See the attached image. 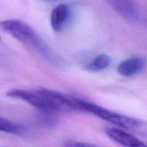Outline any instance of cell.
Instances as JSON below:
<instances>
[{"label": "cell", "mask_w": 147, "mask_h": 147, "mask_svg": "<svg viewBox=\"0 0 147 147\" xmlns=\"http://www.w3.org/2000/svg\"><path fill=\"white\" fill-rule=\"evenodd\" d=\"M110 7L129 22H136L139 19V11L134 2L125 0H112L108 1Z\"/></svg>", "instance_id": "5"}, {"label": "cell", "mask_w": 147, "mask_h": 147, "mask_svg": "<svg viewBox=\"0 0 147 147\" xmlns=\"http://www.w3.org/2000/svg\"><path fill=\"white\" fill-rule=\"evenodd\" d=\"M79 105L80 112L92 113L102 120L106 121L123 129V130L125 129L132 133L147 137V122L146 121L112 111L82 98H80Z\"/></svg>", "instance_id": "2"}, {"label": "cell", "mask_w": 147, "mask_h": 147, "mask_svg": "<svg viewBox=\"0 0 147 147\" xmlns=\"http://www.w3.org/2000/svg\"><path fill=\"white\" fill-rule=\"evenodd\" d=\"M0 131L14 135H22L24 133V129L11 121L0 117Z\"/></svg>", "instance_id": "9"}, {"label": "cell", "mask_w": 147, "mask_h": 147, "mask_svg": "<svg viewBox=\"0 0 147 147\" xmlns=\"http://www.w3.org/2000/svg\"><path fill=\"white\" fill-rule=\"evenodd\" d=\"M146 61L142 57H133L121 62L117 67V71L121 76L131 77L142 71Z\"/></svg>", "instance_id": "7"}, {"label": "cell", "mask_w": 147, "mask_h": 147, "mask_svg": "<svg viewBox=\"0 0 147 147\" xmlns=\"http://www.w3.org/2000/svg\"><path fill=\"white\" fill-rule=\"evenodd\" d=\"M65 147H100L93 144L85 143V142H77V141H70L65 144Z\"/></svg>", "instance_id": "10"}, {"label": "cell", "mask_w": 147, "mask_h": 147, "mask_svg": "<svg viewBox=\"0 0 147 147\" xmlns=\"http://www.w3.org/2000/svg\"><path fill=\"white\" fill-rule=\"evenodd\" d=\"M105 133L109 139L123 147H147L146 144L121 129L107 127L105 129Z\"/></svg>", "instance_id": "4"}, {"label": "cell", "mask_w": 147, "mask_h": 147, "mask_svg": "<svg viewBox=\"0 0 147 147\" xmlns=\"http://www.w3.org/2000/svg\"><path fill=\"white\" fill-rule=\"evenodd\" d=\"M71 17V9L68 5L59 4L53 9L50 15V24L55 32H61L67 26Z\"/></svg>", "instance_id": "6"}, {"label": "cell", "mask_w": 147, "mask_h": 147, "mask_svg": "<svg viewBox=\"0 0 147 147\" xmlns=\"http://www.w3.org/2000/svg\"><path fill=\"white\" fill-rule=\"evenodd\" d=\"M7 96L12 98L23 100L44 113L57 112L53 105L42 93L40 88L32 90L17 88L11 89L7 91Z\"/></svg>", "instance_id": "3"}, {"label": "cell", "mask_w": 147, "mask_h": 147, "mask_svg": "<svg viewBox=\"0 0 147 147\" xmlns=\"http://www.w3.org/2000/svg\"><path fill=\"white\" fill-rule=\"evenodd\" d=\"M0 40H1V37H0Z\"/></svg>", "instance_id": "11"}, {"label": "cell", "mask_w": 147, "mask_h": 147, "mask_svg": "<svg viewBox=\"0 0 147 147\" xmlns=\"http://www.w3.org/2000/svg\"><path fill=\"white\" fill-rule=\"evenodd\" d=\"M111 63L109 56L105 54H100L96 56L91 62L86 66V70L90 72H98L103 70L109 67Z\"/></svg>", "instance_id": "8"}, {"label": "cell", "mask_w": 147, "mask_h": 147, "mask_svg": "<svg viewBox=\"0 0 147 147\" xmlns=\"http://www.w3.org/2000/svg\"><path fill=\"white\" fill-rule=\"evenodd\" d=\"M0 29L20 42L36 50L53 64H60L58 57L27 23L18 20H3L0 22Z\"/></svg>", "instance_id": "1"}]
</instances>
